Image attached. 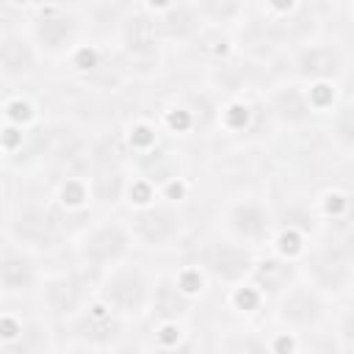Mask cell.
I'll use <instances>...</instances> for the list:
<instances>
[{"instance_id": "ba28073f", "label": "cell", "mask_w": 354, "mask_h": 354, "mask_svg": "<svg viewBox=\"0 0 354 354\" xmlns=\"http://www.w3.org/2000/svg\"><path fill=\"white\" fill-rule=\"evenodd\" d=\"M205 263H207V268L218 277V279H224V282H238L243 274H249L252 271V252L249 249H243L241 243H218V246H213L207 254H205Z\"/></svg>"}, {"instance_id": "9c48e42d", "label": "cell", "mask_w": 354, "mask_h": 354, "mask_svg": "<svg viewBox=\"0 0 354 354\" xmlns=\"http://www.w3.org/2000/svg\"><path fill=\"white\" fill-rule=\"evenodd\" d=\"M230 227L241 241H263L271 232V218L260 202H238L230 210Z\"/></svg>"}, {"instance_id": "5bb4252c", "label": "cell", "mask_w": 354, "mask_h": 354, "mask_svg": "<svg viewBox=\"0 0 354 354\" xmlns=\"http://www.w3.org/2000/svg\"><path fill=\"white\" fill-rule=\"evenodd\" d=\"M47 301L50 307L64 315V313H72L80 301V282L75 277H58L47 285Z\"/></svg>"}, {"instance_id": "7c38bea8", "label": "cell", "mask_w": 354, "mask_h": 354, "mask_svg": "<svg viewBox=\"0 0 354 354\" xmlns=\"http://www.w3.org/2000/svg\"><path fill=\"white\" fill-rule=\"evenodd\" d=\"M36 285V266L30 257L19 252H8L0 257V290L6 293H25Z\"/></svg>"}, {"instance_id": "2e32d148", "label": "cell", "mask_w": 354, "mask_h": 354, "mask_svg": "<svg viewBox=\"0 0 354 354\" xmlns=\"http://www.w3.org/2000/svg\"><path fill=\"white\" fill-rule=\"evenodd\" d=\"M155 310L160 313V315H180V313H185L188 310V299L177 290V288H171L169 282H163L158 290H155Z\"/></svg>"}, {"instance_id": "30bf717a", "label": "cell", "mask_w": 354, "mask_h": 354, "mask_svg": "<svg viewBox=\"0 0 354 354\" xmlns=\"http://www.w3.org/2000/svg\"><path fill=\"white\" fill-rule=\"evenodd\" d=\"M75 335L86 343H97V346H105L111 340H116L119 335V321L116 315L102 304V307H91L86 315H80L75 321Z\"/></svg>"}, {"instance_id": "8992f818", "label": "cell", "mask_w": 354, "mask_h": 354, "mask_svg": "<svg viewBox=\"0 0 354 354\" xmlns=\"http://www.w3.org/2000/svg\"><path fill=\"white\" fill-rule=\"evenodd\" d=\"M180 221L169 207H144L133 218V235L149 246H163L177 238Z\"/></svg>"}, {"instance_id": "8fae6325", "label": "cell", "mask_w": 354, "mask_h": 354, "mask_svg": "<svg viewBox=\"0 0 354 354\" xmlns=\"http://www.w3.org/2000/svg\"><path fill=\"white\" fill-rule=\"evenodd\" d=\"M324 307H321V299L307 290V288H293L285 293L282 304H279V315L293 324V326H313L318 318H321Z\"/></svg>"}, {"instance_id": "3957f363", "label": "cell", "mask_w": 354, "mask_h": 354, "mask_svg": "<svg viewBox=\"0 0 354 354\" xmlns=\"http://www.w3.org/2000/svg\"><path fill=\"white\" fill-rule=\"evenodd\" d=\"M30 39H33L36 50H41L47 55H61L77 39V19L72 11H64L58 6L44 8L41 17L33 19V36Z\"/></svg>"}, {"instance_id": "5b68a950", "label": "cell", "mask_w": 354, "mask_h": 354, "mask_svg": "<svg viewBox=\"0 0 354 354\" xmlns=\"http://www.w3.org/2000/svg\"><path fill=\"white\" fill-rule=\"evenodd\" d=\"M39 66V50L28 33L6 30L0 33V77L19 80L33 75Z\"/></svg>"}, {"instance_id": "7a4b0ae2", "label": "cell", "mask_w": 354, "mask_h": 354, "mask_svg": "<svg viewBox=\"0 0 354 354\" xmlns=\"http://www.w3.org/2000/svg\"><path fill=\"white\" fill-rule=\"evenodd\" d=\"M130 249V232L122 224H102L94 227L83 241L77 243V254L91 268H108L116 266L124 252Z\"/></svg>"}, {"instance_id": "277c9868", "label": "cell", "mask_w": 354, "mask_h": 354, "mask_svg": "<svg viewBox=\"0 0 354 354\" xmlns=\"http://www.w3.org/2000/svg\"><path fill=\"white\" fill-rule=\"evenodd\" d=\"M293 66H296L299 77L321 83V80H337L343 75V69H346V58H343L337 44H318V41H313V44H304L296 53Z\"/></svg>"}, {"instance_id": "52a82bcc", "label": "cell", "mask_w": 354, "mask_h": 354, "mask_svg": "<svg viewBox=\"0 0 354 354\" xmlns=\"http://www.w3.org/2000/svg\"><path fill=\"white\" fill-rule=\"evenodd\" d=\"M14 238L33 249H47L58 238V224L44 207H25L14 221Z\"/></svg>"}, {"instance_id": "4fadbf2b", "label": "cell", "mask_w": 354, "mask_h": 354, "mask_svg": "<svg viewBox=\"0 0 354 354\" xmlns=\"http://www.w3.org/2000/svg\"><path fill=\"white\" fill-rule=\"evenodd\" d=\"M196 22H202L199 14H196V6H163L160 17L152 19L155 30H160L166 36H180V39L194 33Z\"/></svg>"}, {"instance_id": "e0dca14e", "label": "cell", "mask_w": 354, "mask_h": 354, "mask_svg": "<svg viewBox=\"0 0 354 354\" xmlns=\"http://www.w3.org/2000/svg\"><path fill=\"white\" fill-rule=\"evenodd\" d=\"M69 354H80V351H69Z\"/></svg>"}, {"instance_id": "9a60e30c", "label": "cell", "mask_w": 354, "mask_h": 354, "mask_svg": "<svg viewBox=\"0 0 354 354\" xmlns=\"http://www.w3.org/2000/svg\"><path fill=\"white\" fill-rule=\"evenodd\" d=\"M254 271V279L263 290L268 293H279V290H288L290 279H293V268L288 263H279V260H266L260 266H252Z\"/></svg>"}, {"instance_id": "6da1fadb", "label": "cell", "mask_w": 354, "mask_h": 354, "mask_svg": "<svg viewBox=\"0 0 354 354\" xmlns=\"http://www.w3.org/2000/svg\"><path fill=\"white\" fill-rule=\"evenodd\" d=\"M100 296L111 313L138 315L149 301V288H147V279L138 268H113L105 277Z\"/></svg>"}]
</instances>
